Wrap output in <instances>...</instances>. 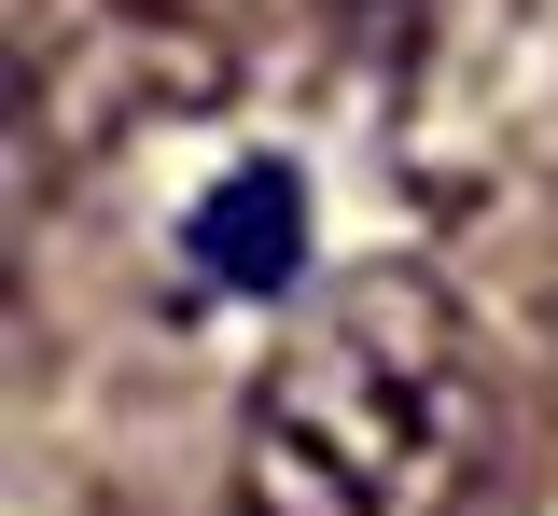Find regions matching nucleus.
I'll return each mask as SVG.
<instances>
[{"mask_svg": "<svg viewBox=\"0 0 558 516\" xmlns=\"http://www.w3.org/2000/svg\"><path fill=\"white\" fill-rule=\"evenodd\" d=\"M488 475H502V364L418 266L307 294L238 405L252 516H475Z\"/></svg>", "mask_w": 558, "mask_h": 516, "instance_id": "nucleus-1", "label": "nucleus"}, {"mask_svg": "<svg viewBox=\"0 0 558 516\" xmlns=\"http://www.w3.org/2000/svg\"><path fill=\"white\" fill-rule=\"evenodd\" d=\"M182 251H196L209 294H293V266H307V196H293V168L209 182L196 223H182Z\"/></svg>", "mask_w": 558, "mask_h": 516, "instance_id": "nucleus-2", "label": "nucleus"}]
</instances>
